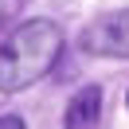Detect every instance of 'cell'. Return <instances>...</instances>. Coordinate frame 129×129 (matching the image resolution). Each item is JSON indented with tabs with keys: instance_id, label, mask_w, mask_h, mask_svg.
<instances>
[{
	"instance_id": "4",
	"label": "cell",
	"mask_w": 129,
	"mask_h": 129,
	"mask_svg": "<svg viewBox=\"0 0 129 129\" xmlns=\"http://www.w3.org/2000/svg\"><path fill=\"white\" fill-rule=\"evenodd\" d=\"M0 129H27V125H24V117H16V113H4V117H0Z\"/></svg>"
},
{
	"instance_id": "1",
	"label": "cell",
	"mask_w": 129,
	"mask_h": 129,
	"mask_svg": "<svg viewBox=\"0 0 129 129\" xmlns=\"http://www.w3.org/2000/svg\"><path fill=\"white\" fill-rule=\"evenodd\" d=\"M63 55V27L55 20H24L0 43V94H20L55 71Z\"/></svg>"
},
{
	"instance_id": "3",
	"label": "cell",
	"mask_w": 129,
	"mask_h": 129,
	"mask_svg": "<svg viewBox=\"0 0 129 129\" xmlns=\"http://www.w3.org/2000/svg\"><path fill=\"white\" fill-rule=\"evenodd\" d=\"M98 117H102V86L90 82L71 98L63 113V129H98Z\"/></svg>"
},
{
	"instance_id": "2",
	"label": "cell",
	"mask_w": 129,
	"mask_h": 129,
	"mask_svg": "<svg viewBox=\"0 0 129 129\" xmlns=\"http://www.w3.org/2000/svg\"><path fill=\"white\" fill-rule=\"evenodd\" d=\"M78 47L82 55L94 59H129V8L106 12L94 24H86L78 35Z\"/></svg>"
}]
</instances>
